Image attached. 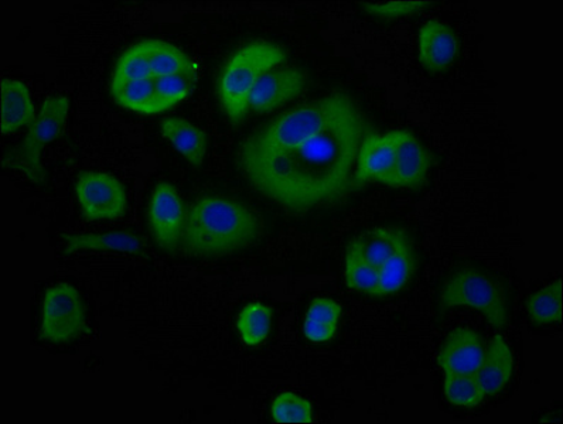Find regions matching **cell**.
Here are the masks:
<instances>
[{"label": "cell", "mask_w": 563, "mask_h": 424, "mask_svg": "<svg viewBox=\"0 0 563 424\" xmlns=\"http://www.w3.org/2000/svg\"><path fill=\"white\" fill-rule=\"evenodd\" d=\"M272 325V312L268 305L254 302L241 310L236 328L242 342L250 347H256L268 338Z\"/></svg>", "instance_id": "23"}, {"label": "cell", "mask_w": 563, "mask_h": 424, "mask_svg": "<svg viewBox=\"0 0 563 424\" xmlns=\"http://www.w3.org/2000/svg\"><path fill=\"white\" fill-rule=\"evenodd\" d=\"M431 169V157L412 133L399 131L397 163L389 187L394 189H419L427 181Z\"/></svg>", "instance_id": "13"}, {"label": "cell", "mask_w": 563, "mask_h": 424, "mask_svg": "<svg viewBox=\"0 0 563 424\" xmlns=\"http://www.w3.org/2000/svg\"><path fill=\"white\" fill-rule=\"evenodd\" d=\"M457 38L448 24L431 21L419 32V60L429 71H442L457 56Z\"/></svg>", "instance_id": "15"}, {"label": "cell", "mask_w": 563, "mask_h": 424, "mask_svg": "<svg viewBox=\"0 0 563 424\" xmlns=\"http://www.w3.org/2000/svg\"><path fill=\"white\" fill-rule=\"evenodd\" d=\"M150 223L156 243L163 249L173 250L179 244L185 230V207L175 187L161 182L153 191L150 205Z\"/></svg>", "instance_id": "10"}, {"label": "cell", "mask_w": 563, "mask_h": 424, "mask_svg": "<svg viewBox=\"0 0 563 424\" xmlns=\"http://www.w3.org/2000/svg\"><path fill=\"white\" fill-rule=\"evenodd\" d=\"M344 278L350 289L377 295L379 270L350 249L345 258Z\"/></svg>", "instance_id": "26"}, {"label": "cell", "mask_w": 563, "mask_h": 424, "mask_svg": "<svg viewBox=\"0 0 563 424\" xmlns=\"http://www.w3.org/2000/svg\"><path fill=\"white\" fill-rule=\"evenodd\" d=\"M285 60L286 53L268 42L251 43L231 57L220 77L219 97L232 122L244 120L256 82Z\"/></svg>", "instance_id": "5"}, {"label": "cell", "mask_w": 563, "mask_h": 424, "mask_svg": "<svg viewBox=\"0 0 563 424\" xmlns=\"http://www.w3.org/2000/svg\"><path fill=\"white\" fill-rule=\"evenodd\" d=\"M352 101L342 93L308 103L285 113L242 146L241 155H262L292 149L322 132Z\"/></svg>", "instance_id": "4"}, {"label": "cell", "mask_w": 563, "mask_h": 424, "mask_svg": "<svg viewBox=\"0 0 563 424\" xmlns=\"http://www.w3.org/2000/svg\"><path fill=\"white\" fill-rule=\"evenodd\" d=\"M303 88V72L296 68L266 72L252 90L250 110L256 113L274 111L299 97Z\"/></svg>", "instance_id": "12"}, {"label": "cell", "mask_w": 563, "mask_h": 424, "mask_svg": "<svg viewBox=\"0 0 563 424\" xmlns=\"http://www.w3.org/2000/svg\"><path fill=\"white\" fill-rule=\"evenodd\" d=\"M86 325V308L77 289L67 283L53 286L44 295L41 338L67 343L81 335Z\"/></svg>", "instance_id": "8"}, {"label": "cell", "mask_w": 563, "mask_h": 424, "mask_svg": "<svg viewBox=\"0 0 563 424\" xmlns=\"http://www.w3.org/2000/svg\"><path fill=\"white\" fill-rule=\"evenodd\" d=\"M36 116L27 87L21 81L3 78L2 112H0V127L3 135H11L23 126L32 125Z\"/></svg>", "instance_id": "17"}, {"label": "cell", "mask_w": 563, "mask_h": 424, "mask_svg": "<svg viewBox=\"0 0 563 424\" xmlns=\"http://www.w3.org/2000/svg\"><path fill=\"white\" fill-rule=\"evenodd\" d=\"M429 4L431 3L419 2V0H407V2L363 3V8L377 18L397 19L422 11V9L429 7Z\"/></svg>", "instance_id": "28"}, {"label": "cell", "mask_w": 563, "mask_h": 424, "mask_svg": "<svg viewBox=\"0 0 563 424\" xmlns=\"http://www.w3.org/2000/svg\"><path fill=\"white\" fill-rule=\"evenodd\" d=\"M527 312L533 323L552 324L562 319V282L547 286L532 294L527 302Z\"/></svg>", "instance_id": "24"}, {"label": "cell", "mask_w": 563, "mask_h": 424, "mask_svg": "<svg viewBox=\"0 0 563 424\" xmlns=\"http://www.w3.org/2000/svg\"><path fill=\"white\" fill-rule=\"evenodd\" d=\"M417 259L409 239L393 255V258L379 269L377 295H389L399 292L409 282L415 272Z\"/></svg>", "instance_id": "21"}, {"label": "cell", "mask_w": 563, "mask_h": 424, "mask_svg": "<svg viewBox=\"0 0 563 424\" xmlns=\"http://www.w3.org/2000/svg\"><path fill=\"white\" fill-rule=\"evenodd\" d=\"M514 372V358L510 347L504 342L501 335L494 337L484 348L481 367L474 377L477 379L484 397H494L500 393L508 382L511 381Z\"/></svg>", "instance_id": "16"}, {"label": "cell", "mask_w": 563, "mask_h": 424, "mask_svg": "<svg viewBox=\"0 0 563 424\" xmlns=\"http://www.w3.org/2000/svg\"><path fill=\"white\" fill-rule=\"evenodd\" d=\"M162 135L186 157L192 166L205 163L207 153L206 133L181 118H167L161 125Z\"/></svg>", "instance_id": "19"}, {"label": "cell", "mask_w": 563, "mask_h": 424, "mask_svg": "<svg viewBox=\"0 0 563 424\" xmlns=\"http://www.w3.org/2000/svg\"><path fill=\"white\" fill-rule=\"evenodd\" d=\"M484 347L478 334L467 328H457L449 334L438 364L444 373L474 375L481 367Z\"/></svg>", "instance_id": "14"}, {"label": "cell", "mask_w": 563, "mask_h": 424, "mask_svg": "<svg viewBox=\"0 0 563 424\" xmlns=\"http://www.w3.org/2000/svg\"><path fill=\"white\" fill-rule=\"evenodd\" d=\"M196 86L197 67L185 52L172 43L145 41L123 53L111 92L126 110L152 115L185 101Z\"/></svg>", "instance_id": "2"}, {"label": "cell", "mask_w": 563, "mask_h": 424, "mask_svg": "<svg viewBox=\"0 0 563 424\" xmlns=\"http://www.w3.org/2000/svg\"><path fill=\"white\" fill-rule=\"evenodd\" d=\"M260 234L254 211L224 197H202L187 214L183 244L191 256H224L244 249Z\"/></svg>", "instance_id": "3"}, {"label": "cell", "mask_w": 563, "mask_h": 424, "mask_svg": "<svg viewBox=\"0 0 563 424\" xmlns=\"http://www.w3.org/2000/svg\"><path fill=\"white\" fill-rule=\"evenodd\" d=\"M398 132L388 135L365 136L360 147L357 171L353 185L358 186L367 181H379L389 186L391 182L395 163H397Z\"/></svg>", "instance_id": "11"}, {"label": "cell", "mask_w": 563, "mask_h": 424, "mask_svg": "<svg viewBox=\"0 0 563 424\" xmlns=\"http://www.w3.org/2000/svg\"><path fill=\"white\" fill-rule=\"evenodd\" d=\"M66 253L78 250H113V253L137 254L141 250V239L130 233H107L64 236Z\"/></svg>", "instance_id": "20"}, {"label": "cell", "mask_w": 563, "mask_h": 424, "mask_svg": "<svg viewBox=\"0 0 563 424\" xmlns=\"http://www.w3.org/2000/svg\"><path fill=\"white\" fill-rule=\"evenodd\" d=\"M444 394L449 402L463 408L477 406L486 398L474 375L444 373Z\"/></svg>", "instance_id": "25"}, {"label": "cell", "mask_w": 563, "mask_h": 424, "mask_svg": "<svg viewBox=\"0 0 563 424\" xmlns=\"http://www.w3.org/2000/svg\"><path fill=\"white\" fill-rule=\"evenodd\" d=\"M364 137L362 113L350 101L322 132L292 149L241 155L240 163L271 200L295 211L318 209L347 194Z\"/></svg>", "instance_id": "1"}, {"label": "cell", "mask_w": 563, "mask_h": 424, "mask_svg": "<svg viewBox=\"0 0 563 424\" xmlns=\"http://www.w3.org/2000/svg\"><path fill=\"white\" fill-rule=\"evenodd\" d=\"M76 194L88 220H115L126 211L125 187L106 172L88 171L78 177Z\"/></svg>", "instance_id": "9"}, {"label": "cell", "mask_w": 563, "mask_h": 424, "mask_svg": "<svg viewBox=\"0 0 563 424\" xmlns=\"http://www.w3.org/2000/svg\"><path fill=\"white\" fill-rule=\"evenodd\" d=\"M443 308H472L496 328L507 324V298L504 290L478 270L464 269L454 274L442 290Z\"/></svg>", "instance_id": "7"}, {"label": "cell", "mask_w": 563, "mask_h": 424, "mask_svg": "<svg viewBox=\"0 0 563 424\" xmlns=\"http://www.w3.org/2000/svg\"><path fill=\"white\" fill-rule=\"evenodd\" d=\"M272 417L278 423H312L313 408L305 398L292 392L279 394L272 403Z\"/></svg>", "instance_id": "27"}, {"label": "cell", "mask_w": 563, "mask_h": 424, "mask_svg": "<svg viewBox=\"0 0 563 424\" xmlns=\"http://www.w3.org/2000/svg\"><path fill=\"white\" fill-rule=\"evenodd\" d=\"M68 112H70V100L67 97L47 98L21 146L4 156L3 166L22 171L29 180L42 185L46 180L42 152L48 143L63 136Z\"/></svg>", "instance_id": "6"}, {"label": "cell", "mask_w": 563, "mask_h": 424, "mask_svg": "<svg viewBox=\"0 0 563 424\" xmlns=\"http://www.w3.org/2000/svg\"><path fill=\"white\" fill-rule=\"evenodd\" d=\"M342 309L333 300L316 299L306 314L303 333L313 343H328L338 332Z\"/></svg>", "instance_id": "22"}, {"label": "cell", "mask_w": 563, "mask_h": 424, "mask_svg": "<svg viewBox=\"0 0 563 424\" xmlns=\"http://www.w3.org/2000/svg\"><path fill=\"white\" fill-rule=\"evenodd\" d=\"M407 241L404 231L378 228L355 238L349 249L379 270Z\"/></svg>", "instance_id": "18"}]
</instances>
